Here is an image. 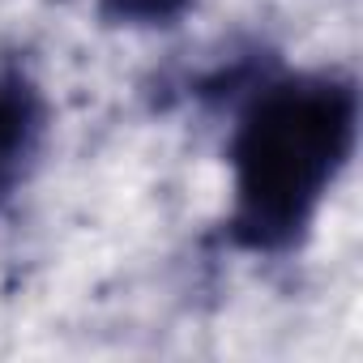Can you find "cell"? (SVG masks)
Listing matches in <instances>:
<instances>
[{
    "label": "cell",
    "mask_w": 363,
    "mask_h": 363,
    "mask_svg": "<svg viewBox=\"0 0 363 363\" xmlns=\"http://www.w3.org/2000/svg\"><path fill=\"white\" fill-rule=\"evenodd\" d=\"M359 99L342 77H286L265 86L231 141V235L252 252L291 248L354 150Z\"/></svg>",
    "instance_id": "1"
},
{
    "label": "cell",
    "mask_w": 363,
    "mask_h": 363,
    "mask_svg": "<svg viewBox=\"0 0 363 363\" xmlns=\"http://www.w3.org/2000/svg\"><path fill=\"white\" fill-rule=\"evenodd\" d=\"M48 128V107L22 65H0V210L26 179Z\"/></svg>",
    "instance_id": "2"
},
{
    "label": "cell",
    "mask_w": 363,
    "mask_h": 363,
    "mask_svg": "<svg viewBox=\"0 0 363 363\" xmlns=\"http://www.w3.org/2000/svg\"><path fill=\"white\" fill-rule=\"evenodd\" d=\"M103 9L120 22L154 26V22H171L175 13H184L189 0H103Z\"/></svg>",
    "instance_id": "3"
}]
</instances>
